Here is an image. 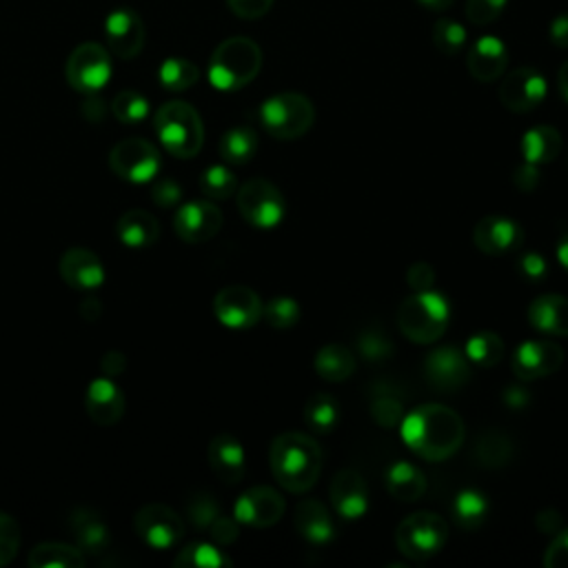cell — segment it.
<instances>
[{
    "mask_svg": "<svg viewBox=\"0 0 568 568\" xmlns=\"http://www.w3.org/2000/svg\"><path fill=\"white\" fill-rule=\"evenodd\" d=\"M404 445L426 462H445L467 438L462 417L445 404H422L400 422Z\"/></svg>",
    "mask_w": 568,
    "mask_h": 568,
    "instance_id": "obj_1",
    "label": "cell"
},
{
    "mask_svg": "<svg viewBox=\"0 0 568 568\" xmlns=\"http://www.w3.org/2000/svg\"><path fill=\"white\" fill-rule=\"evenodd\" d=\"M323 449L305 434H282L271 443L269 465L277 484L290 493H307L323 473Z\"/></svg>",
    "mask_w": 568,
    "mask_h": 568,
    "instance_id": "obj_2",
    "label": "cell"
},
{
    "mask_svg": "<svg viewBox=\"0 0 568 568\" xmlns=\"http://www.w3.org/2000/svg\"><path fill=\"white\" fill-rule=\"evenodd\" d=\"M262 69V50L247 36L222 41L209 61V83L218 91H238L255 80Z\"/></svg>",
    "mask_w": 568,
    "mask_h": 568,
    "instance_id": "obj_3",
    "label": "cell"
},
{
    "mask_svg": "<svg viewBox=\"0 0 568 568\" xmlns=\"http://www.w3.org/2000/svg\"><path fill=\"white\" fill-rule=\"evenodd\" d=\"M449 320L451 305L434 290L415 292L397 309V327L415 345H434L440 340L449 329Z\"/></svg>",
    "mask_w": 568,
    "mask_h": 568,
    "instance_id": "obj_4",
    "label": "cell"
},
{
    "mask_svg": "<svg viewBox=\"0 0 568 568\" xmlns=\"http://www.w3.org/2000/svg\"><path fill=\"white\" fill-rule=\"evenodd\" d=\"M161 145L176 159H194L205 142V124L196 107L185 100L165 102L154 118Z\"/></svg>",
    "mask_w": 568,
    "mask_h": 568,
    "instance_id": "obj_5",
    "label": "cell"
},
{
    "mask_svg": "<svg viewBox=\"0 0 568 568\" xmlns=\"http://www.w3.org/2000/svg\"><path fill=\"white\" fill-rule=\"evenodd\" d=\"M258 118L269 135L277 140H294L314 127L316 107L307 96L287 91L266 98L258 109Z\"/></svg>",
    "mask_w": 568,
    "mask_h": 568,
    "instance_id": "obj_6",
    "label": "cell"
},
{
    "mask_svg": "<svg viewBox=\"0 0 568 568\" xmlns=\"http://www.w3.org/2000/svg\"><path fill=\"white\" fill-rule=\"evenodd\" d=\"M447 542V520L429 511H419L404 517L395 531V546L411 561H426L436 557Z\"/></svg>",
    "mask_w": 568,
    "mask_h": 568,
    "instance_id": "obj_7",
    "label": "cell"
},
{
    "mask_svg": "<svg viewBox=\"0 0 568 568\" xmlns=\"http://www.w3.org/2000/svg\"><path fill=\"white\" fill-rule=\"evenodd\" d=\"M111 172L131 185H148L161 174V154L145 138H124L109 152Z\"/></svg>",
    "mask_w": 568,
    "mask_h": 568,
    "instance_id": "obj_8",
    "label": "cell"
},
{
    "mask_svg": "<svg viewBox=\"0 0 568 568\" xmlns=\"http://www.w3.org/2000/svg\"><path fill=\"white\" fill-rule=\"evenodd\" d=\"M111 56L109 52L98 43H83L78 45L65 65V76L72 89H76L83 96H96L100 94L109 80H111Z\"/></svg>",
    "mask_w": 568,
    "mask_h": 568,
    "instance_id": "obj_9",
    "label": "cell"
},
{
    "mask_svg": "<svg viewBox=\"0 0 568 568\" xmlns=\"http://www.w3.org/2000/svg\"><path fill=\"white\" fill-rule=\"evenodd\" d=\"M238 209L251 227L269 231L277 227L287 214V200L273 183L251 178L238 189Z\"/></svg>",
    "mask_w": 568,
    "mask_h": 568,
    "instance_id": "obj_10",
    "label": "cell"
},
{
    "mask_svg": "<svg viewBox=\"0 0 568 568\" xmlns=\"http://www.w3.org/2000/svg\"><path fill=\"white\" fill-rule=\"evenodd\" d=\"M138 537L152 550H170L185 535L183 517L167 504H148L135 513L133 520Z\"/></svg>",
    "mask_w": 568,
    "mask_h": 568,
    "instance_id": "obj_11",
    "label": "cell"
},
{
    "mask_svg": "<svg viewBox=\"0 0 568 568\" xmlns=\"http://www.w3.org/2000/svg\"><path fill=\"white\" fill-rule=\"evenodd\" d=\"M260 296L244 284H229L214 298V314L229 329H251L262 320Z\"/></svg>",
    "mask_w": 568,
    "mask_h": 568,
    "instance_id": "obj_12",
    "label": "cell"
},
{
    "mask_svg": "<svg viewBox=\"0 0 568 568\" xmlns=\"http://www.w3.org/2000/svg\"><path fill=\"white\" fill-rule=\"evenodd\" d=\"M546 91H548V85L544 74H539L535 67H520L506 74V78L498 89V96L509 111L528 113L544 102Z\"/></svg>",
    "mask_w": 568,
    "mask_h": 568,
    "instance_id": "obj_13",
    "label": "cell"
},
{
    "mask_svg": "<svg viewBox=\"0 0 568 568\" xmlns=\"http://www.w3.org/2000/svg\"><path fill=\"white\" fill-rule=\"evenodd\" d=\"M145 36V23H142L140 14L131 8H118L105 19L107 50L122 61H131L142 52Z\"/></svg>",
    "mask_w": 568,
    "mask_h": 568,
    "instance_id": "obj_14",
    "label": "cell"
},
{
    "mask_svg": "<svg viewBox=\"0 0 568 568\" xmlns=\"http://www.w3.org/2000/svg\"><path fill=\"white\" fill-rule=\"evenodd\" d=\"M564 364V349L553 340H528L511 358V369L522 382H535L553 375Z\"/></svg>",
    "mask_w": 568,
    "mask_h": 568,
    "instance_id": "obj_15",
    "label": "cell"
},
{
    "mask_svg": "<svg viewBox=\"0 0 568 568\" xmlns=\"http://www.w3.org/2000/svg\"><path fill=\"white\" fill-rule=\"evenodd\" d=\"M467 353L456 347H440L424 358V378L440 393H454L471 380Z\"/></svg>",
    "mask_w": 568,
    "mask_h": 568,
    "instance_id": "obj_16",
    "label": "cell"
},
{
    "mask_svg": "<svg viewBox=\"0 0 568 568\" xmlns=\"http://www.w3.org/2000/svg\"><path fill=\"white\" fill-rule=\"evenodd\" d=\"M284 511H287V500H284L275 489L253 487L238 498L233 506V517L240 524L253 528H269L282 520Z\"/></svg>",
    "mask_w": 568,
    "mask_h": 568,
    "instance_id": "obj_17",
    "label": "cell"
},
{
    "mask_svg": "<svg viewBox=\"0 0 568 568\" xmlns=\"http://www.w3.org/2000/svg\"><path fill=\"white\" fill-rule=\"evenodd\" d=\"M222 211L211 200H189L174 216L178 238L189 244H203L218 236L222 229Z\"/></svg>",
    "mask_w": 568,
    "mask_h": 568,
    "instance_id": "obj_18",
    "label": "cell"
},
{
    "mask_svg": "<svg viewBox=\"0 0 568 568\" xmlns=\"http://www.w3.org/2000/svg\"><path fill=\"white\" fill-rule=\"evenodd\" d=\"M526 236L520 222L504 216H484L473 229L476 247L487 255H506L524 244Z\"/></svg>",
    "mask_w": 568,
    "mask_h": 568,
    "instance_id": "obj_19",
    "label": "cell"
},
{
    "mask_svg": "<svg viewBox=\"0 0 568 568\" xmlns=\"http://www.w3.org/2000/svg\"><path fill=\"white\" fill-rule=\"evenodd\" d=\"M58 269L63 280L76 292H96L107 280L102 260L91 249H85V247L67 249L61 258Z\"/></svg>",
    "mask_w": 568,
    "mask_h": 568,
    "instance_id": "obj_20",
    "label": "cell"
},
{
    "mask_svg": "<svg viewBox=\"0 0 568 568\" xmlns=\"http://www.w3.org/2000/svg\"><path fill=\"white\" fill-rule=\"evenodd\" d=\"M329 500L336 513L345 520H360L369 511V489L364 478L353 469H342L334 476Z\"/></svg>",
    "mask_w": 568,
    "mask_h": 568,
    "instance_id": "obj_21",
    "label": "cell"
},
{
    "mask_svg": "<svg viewBox=\"0 0 568 568\" xmlns=\"http://www.w3.org/2000/svg\"><path fill=\"white\" fill-rule=\"evenodd\" d=\"M124 393L111 378H96L87 384L85 408L96 424L113 426L124 415Z\"/></svg>",
    "mask_w": 568,
    "mask_h": 568,
    "instance_id": "obj_22",
    "label": "cell"
},
{
    "mask_svg": "<svg viewBox=\"0 0 568 568\" xmlns=\"http://www.w3.org/2000/svg\"><path fill=\"white\" fill-rule=\"evenodd\" d=\"M509 65V50L500 36L478 39L467 56V69L478 83H493L502 78Z\"/></svg>",
    "mask_w": 568,
    "mask_h": 568,
    "instance_id": "obj_23",
    "label": "cell"
},
{
    "mask_svg": "<svg viewBox=\"0 0 568 568\" xmlns=\"http://www.w3.org/2000/svg\"><path fill=\"white\" fill-rule=\"evenodd\" d=\"M294 526L305 542L316 546H323L336 537V524L329 515V509L314 498H305L298 502L294 513Z\"/></svg>",
    "mask_w": 568,
    "mask_h": 568,
    "instance_id": "obj_24",
    "label": "cell"
},
{
    "mask_svg": "<svg viewBox=\"0 0 568 568\" xmlns=\"http://www.w3.org/2000/svg\"><path fill=\"white\" fill-rule=\"evenodd\" d=\"M116 236L124 247L133 251L150 249L161 238V222L154 214L145 209H129L118 218Z\"/></svg>",
    "mask_w": 568,
    "mask_h": 568,
    "instance_id": "obj_25",
    "label": "cell"
},
{
    "mask_svg": "<svg viewBox=\"0 0 568 568\" xmlns=\"http://www.w3.org/2000/svg\"><path fill=\"white\" fill-rule=\"evenodd\" d=\"M209 467L225 484H238L244 478V449L227 434L216 436L207 449Z\"/></svg>",
    "mask_w": 568,
    "mask_h": 568,
    "instance_id": "obj_26",
    "label": "cell"
},
{
    "mask_svg": "<svg viewBox=\"0 0 568 568\" xmlns=\"http://www.w3.org/2000/svg\"><path fill=\"white\" fill-rule=\"evenodd\" d=\"M528 323L544 336L568 338V298L559 294H544L528 307Z\"/></svg>",
    "mask_w": 568,
    "mask_h": 568,
    "instance_id": "obj_27",
    "label": "cell"
},
{
    "mask_svg": "<svg viewBox=\"0 0 568 568\" xmlns=\"http://www.w3.org/2000/svg\"><path fill=\"white\" fill-rule=\"evenodd\" d=\"M522 156L531 165H548L561 152V133L550 124H539L522 135Z\"/></svg>",
    "mask_w": 568,
    "mask_h": 568,
    "instance_id": "obj_28",
    "label": "cell"
},
{
    "mask_svg": "<svg viewBox=\"0 0 568 568\" xmlns=\"http://www.w3.org/2000/svg\"><path fill=\"white\" fill-rule=\"evenodd\" d=\"M314 369L325 382L340 384L356 373L358 362H356L353 351L347 349L345 345H327L318 351V356L314 360Z\"/></svg>",
    "mask_w": 568,
    "mask_h": 568,
    "instance_id": "obj_29",
    "label": "cell"
},
{
    "mask_svg": "<svg viewBox=\"0 0 568 568\" xmlns=\"http://www.w3.org/2000/svg\"><path fill=\"white\" fill-rule=\"evenodd\" d=\"M384 480H386V491L400 502H417L426 493L424 473L415 465L404 460L389 467Z\"/></svg>",
    "mask_w": 568,
    "mask_h": 568,
    "instance_id": "obj_30",
    "label": "cell"
},
{
    "mask_svg": "<svg viewBox=\"0 0 568 568\" xmlns=\"http://www.w3.org/2000/svg\"><path fill=\"white\" fill-rule=\"evenodd\" d=\"M72 528L78 542V548L83 553H94L100 555L111 546V535H109V526L102 522L100 515L91 513V511H80L74 513L72 517Z\"/></svg>",
    "mask_w": 568,
    "mask_h": 568,
    "instance_id": "obj_31",
    "label": "cell"
},
{
    "mask_svg": "<svg viewBox=\"0 0 568 568\" xmlns=\"http://www.w3.org/2000/svg\"><path fill=\"white\" fill-rule=\"evenodd\" d=\"M32 568H83L85 555L78 546L63 542H43L28 557Z\"/></svg>",
    "mask_w": 568,
    "mask_h": 568,
    "instance_id": "obj_32",
    "label": "cell"
},
{
    "mask_svg": "<svg viewBox=\"0 0 568 568\" xmlns=\"http://www.w3.org/2000/svg\"><path fill=\"white\" fill-rule=\"evenodd\" d=\"M489 511H491V504H489L487 495L476 489L460 491L451 502V515H454L456 524L465 531L480 528L487 522Z\"/></svg>",
    "mask_w": 568,
    "mask_h": 568,
    "instance_id": "obj_33",
    "label": "cell"
},
{
    "mask_svg": "<svg viewBox=\"0 0 568 568\" xmlns=\"http://www.w3.org/2000/svg\"><path fill=\"white\" fill-rule=\"evenodd\" d=\"M258 133L251 127H233L220 138V156L229 165H247L258 154Z\"/></svg>",
    "mask_w": 568,
    "mask_h": 568,
    "instance_id": "obj_34",
    "label": "cell"
},
{
    "mask_svg": "<svg viewBox=\"0 0 568 568\" xmlns=\"http://www.w3.org/2000/svg\"><path fill=\"white\" fill-rule=\"evenodd\" d=\"M305 424L314 434L329 436L340 424V404L329 393H316L305 406Z\"/></svg>",
    "mask_w": 568,
    "mask_h": 568,
    "instance_id": "obj_35",
    "label": "cell"
},
{
    "mask_svg": "<svg viewBox=\"0 0 568 568\" xmlns=\"http://www.w3.org/2000/svg\"><path fill=\"white\" fill-rule=\"evenodd\" d=\"M174 566H178V568H229V566H233V561L218 544L194 542L176 555Z\"/></svg>",
    "mask_w": 568,
    "mask_h": 568,
    "instance_id": "obj_36",
    "label": "cell"
},
{
    "mask_svg": "<svg viewBox=\"0 0 568 568\" xmlns=\"http://www.w3.org/2000/svg\"><path fill=\"white\" fill-rule=\"evenodd\" d=\"M504 340L493 334V331H482V334H476L469 342H467V358L469 362L482 367V369H493L498 367L502 360H504Z\"/></svg>",
    "mask_w": 568,
    "mask_h": 568,
    "instance_id": "obj_37",
    "label": "cell"
},
{
    "mask_svg": "<svg viewBox=\"0 0 568 568\" xmlns=\"http://www.w3.org/2000/svg\"><path fill=\"white\" fill-rule=\"evenodd\" d=\"M198 78H200V69L187 58H167L159 67V83L172 94L192 89L198 83Z\"/></svg>",
    "mask_w": 568,
    "mask_h": 568,
    "instance_id": "obj_38",
    "label": "cell"
},
{
    "mask_svg": "<svg viewBox=\"0 0 568 568\" xmlns=\"http://www.w3.org/2000/svg\"><path fill=\"white\" fill-rule=\"evenodd\" d=\"M473 454L482 467L500 469L513 460V443L500 432H489L476 443Z\"/></svg>",
    "mask_w": 568,
    "mask_h": 568,
    "instance_id": "obj_39",
    "label": "cell"
},
{
    "mask_svg": "<svg viewBox=\"0 0 568 568\" xmlns=\"http://www.w3.org/2000/svg\"><path fill=\"white\" fill-rule=\"evenodd\" d=\"M150 111H152L150 100L133 89H124L111 100V113L116 116L118 122L129 127L145 122Z\"/></svg>",
    "mask_w": 568,
    "mask_h": 568,
    "instance_id": "obj_40",
    "label": "cell"
},
{
    "mask_svg": "<svg viewBox=\"0 0 568 568\" xmlns=\"http://www.w3.org/2000/svg\"><path fill=\"white\" fill-rule=\"evenodd\" d=\"M369 406L373 422L382 426V429H395L404 417V402L391 389H380L378 393H373Z\"/></svg>",
    "mask_w": 568,
    "mask_h": 568,
    "instance_id": "obj_41",
    "label": "cell"
},
{
    "mask_svg": "<svg viewBox=\"0 0 568 568\" xmlns=\"http://www.w3.org/2000/svg\"><path fill=\"white\" fill-rule=\"evenodd\" d=\"M200 192L209 200H227L238 192L236 174L225 165H214L200 176Z\"/></svg>",
    "mask_w": 568,
    "mask_h": 568,
    "instance_id": "obj_42",
    "label": "cell"
},
{
    "mask_svg": "<svg viewBox=\"0 0 568 568\" xmlns=\"http://www.w3.org/2000/svg\"><path fill=\"white\" fill-rule=\"evenodd\" d=\"M469 41L467 28L454 19H440L434 28V45L445 56H458Z\"/></svg>",
    "mask_w": 568,
    "mask_h": 568,
    "instance_id": "obj_43",
    "label": "cell"
},
{
    "mask_svg": "<svg viewBox=\"0 0 568 568\" xmlns=\"http://www.w3.org/2000/svg\"><path fill=\"white\" fill-rule=\"evenodd\" d=\"M301 305L294 298H273L264 305L262 318L269 323L273 329H292L301 323Z\"/></svg>",
    "mask_w": 568,
    "mask_h": 568,
    "instance_id": "obj_44",
    "label": "cell"
},
{
    "mask_svg": "<svg viewBox=\"0 0 568 568\" xmlns=\"http://www.w3.org/2000/svg\"><path fill=\"white\" fill-rule=\"evenodd\" d=\"M358 353L371 362V364H378V362H384L393 356V342L391 338L380 331V329H364L358 338Z\"/></svg>",
    "mask_w": 568,
    "mask_h": 568,
    "instance_id": "obj_45",
    "label": "cell"
},
{
    "mask_svg": "<svg viewBox=\"0 0 568 568\" xmlns=\"http://www.w3.org/2000/svg\"><path fill=\"white\" fill-rule=\"evenodd\" d=\"M21 548V526L10 515L0 511V566L12 564Z\"/></svg>",
    "mask_w": 568,
    "mask_h": 568,
    "instance_id": "obj_46",
    "label": "cell"
},
{
    "mask_svg": "<svg viewBox=\"0 0 568 568\" xmlns=\"http://www.w3.org/2000/svg\"><path fill=\"white\" fill-rule=\"evenodd\" d=\"M509 0H467V19L478 25L484 28L493 21H498L502 17V12L506 10Z\"/></svg>",
    "mask_w": 568,
    "mask_h": 568,
    "instance_id": "obj_47",
    "label": "cell"
},
{
    "mask_svg": "<svg viewBox=\"0 0 568 568\" xmlns=\"http://www.w3.org/2000/svg\"><path fill=\"white\" fill-rule=\"evenodd\" d=\"M438 275L429 262H413L406 271V282L413 292H429L434 290Z\"/></svg>",
    "mask_w": 568,
    "mask_h": 568,
    "instance_id": "obj_48",
    "label": "cell"
},
{
    "mask_svg": "<svg viewBox=\"0 0 568 568\" xmlns=\"http://www.w3.org/2000/svg\"><path fill=\"white\" fill-rule=\"evenodd\" d=\"M220 515L218 504L209 495H196L189 502V517L198 528H209L211 522Z\"/></svg>",
    "mask_w": 568,
    "mask_h": 568,
    "instance_id": "obj_49",
    "label": "cell"
},
{
    "mask_svg": "<svg viewBox=\"0 0 568 568\" xmlns=\"http://www.w3.org/2000/svg\"><path fill=\"white\" fill-rule=\"evenodd\" d=\"M275 0H227L229 10L242 21H258L269 14Z\"/></svg>",
    "mask_w": 568,
    "mask_h": 568,
    "instance_id": "obj_50",
    "label": "cell"
},
{
    "mask_svg": "<svg viewBox=\"0 0 568 568\" xmlns=\"http://www.w3.org/2000/svg\"><path fill=\"white\" fill-rule=\"evenodd\" d=\"M544 566L546 568H568V528H561L553 537V542L544 555Z\"/></svg>",
    "mask_w": 568,
    "mask_h": 568,
    "instance_id": "obj_51",
    "label": "cell"
},
{
    "mask_svg": "<svg viewBox=\"0 0 568 568\" xmlns=\"http://www.w3.org/2000/svg\"><path fill=\"white\" fill-rule=\"evenodd\" d=\"M209 535L211 539L218 544V546H227L231 542L238 539L240 535V528H238V520L233 517H227V515H218L211 526H209Z\"/></svg>",
    "mask_w": 568,
    "mask_h": 568,
    "instance_id": "obj_52",
    "label": "cell"
},
{
    "mask_svg": "<svg viewBox=\"0 0 568 568\" xmlns=\"http://www.w3.org/2000/svg\"><path fill=\"white\" fill-rule=\"evenodd\" d=\"M520 273L528 282H539L548 275V264L539 253H524L520 258Z\"/></svg>",
    "mask_w": 568,
    "mask_h": 568,
    "instance_id": "obj_53",
    "label": "cell"
},
{
    "mask_svg": "<svg viewBox=\"0 0 568 568\" xmlns=\"http://www.w3.org/2000/svg\"><path fill=\"white\" fill-rule=\"evenodd\" d=\"M539 183H542V176H539L537 165L522 163V165L515 170V174H513V185H515L520 192H524V194L535 192V189L539 187Z\"/></svg>",
    "mask_w": 568,
    "mask_h": 568,
    "instance_id": "obj_54",
    "label": "cell"
},
{
    "mask_svg": "<svg viewBox=\"0 0 568 568\" xmlns=\"http://www.w3.org/2000/svg\"><path fill=\"white\" fill-rule=\"evenodd\" d=\"M183 198V189L178 183H174L172 178H165L161 183H156L154 187V203L161 207H174L178 200Z\"/></svg>",
    "mask_w": 568,
    "mask_h": 568,
    "instance_id": "obj_55",
    "label": "cell"
},
{
    "mask_svg": "<svg viewBox=\"0 0 568 568\" xmlns=\"http://www.w3.org/2000/svg\"><path fill=\"white\" fill-rule=\"evenodd\" d=\"M535 526H537L539 533L555 537V535L564 528V517H561V513L555 511V509H544V511L537 513Z\"/></svg>",
    "mask_w": 568,
    "mask_h": 568,
    "instance_id": "obj_56",
    "label": "cell"
},
{
    "mask_svg": "<svg viewBox=\"0 0 568 568\" xmlns=\"http://www.w3.org/2000/svg\"><path fill=\"white\" fill-rule=\"evenodd\" d=\"M502 400L511 411H526L531 404V393L524 386H509L504 389Z\"/></svg>",
    "mask_w": 568,
    "mask_h": 568,
    "instance_id": "obj_57",
    "label": "cell"
},
{
    "mask_svg": "<svg viewBox=\"0 0 568 568\" xmlns=\"http://www.w3.org/2000/svg\"><path fill=\"white\" fill-rule=\"evenodd\" d=\"M548 36L555 47L568 50V14H559L553 19V23L548 28Z\"/></svg>",
    "mask_w": 568,
    "mask_h": 568,
    "instance_id": "obj_58",
    "label": "cell"
},
{
    "mask_svg": "<svg viewBox=\"0 0 568 568\" xmlns=\"http://www.w3.org/2000/svg\"><path fill=\"white\" fill-rule=\"evenodd\" d=\"M417 3L429 12H447L454 6V0H417Z\"/></svg>",
    "mask_w": 568,
    "mask_h": 568,
    "instance_id": "obj_59",
    "label": "cell"
},
{
    "mask_svg": "<svg viewBox=\"0 0 568 568\" xmlns=\"http://www.w3.org/2000/svg\"><path fill=\"white\" fill-rule=\"evenodd\" d=\"M557 87H559V96H561V100L568 105V61L559 67V74H557Z\"/></svg>",
    "mask_w": 568,
    "mask_h": 568,
    "instance_id": "obj_60",
    "label": "cell"
},
{
    "mask_svg": "<svg viewBox=\"0 0 568 568\" xmlns=\"http://www.w3.org/2000/svg\"><path fill=\"white\" fill-rule=\"evenodd\" d=\"M557 260H559V264L568 271V233H564V236L557 240Z\"/></svg>",
    "mask_w": 568,
    "mask_h": 568,
    "instance_id": "obj_61",
    "label": "cell"
}]
</instances>
